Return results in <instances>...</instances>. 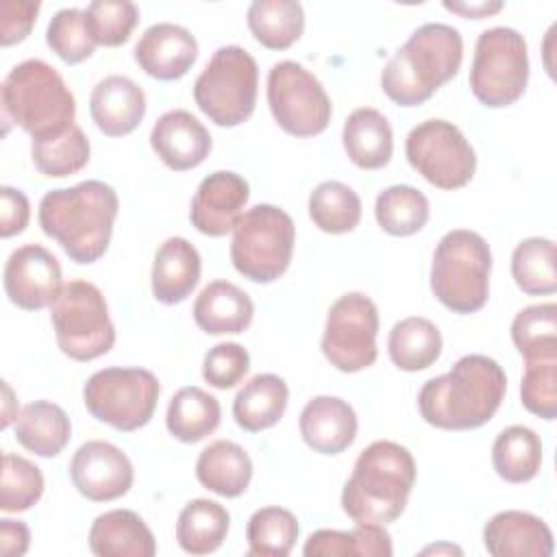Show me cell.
Listing matches in <instances>:
<instances>
[{
    "mask_svg": "<svg viewBox=\"0 0 557 557\" xmlns=\"http://www.w3.org/2000/svg\"><path fill=\"white\" fill-rule=\"evenodd\" d=\"M507 392L505 370L487 355H463L446 374L429 379L418 392L426 424L444 431L479 429L494 418Z\"/></svg>",
    "mask_w": 557,
    "mask_h": 557,
    "instance_id": "6da1fadb",
    "label": "cell"
},
{
    "mask_svg": "<svg viewBox=\"0 0 557 557\" xmlns=\"http://www.w3.org/2000/svg\"><path fill=\"white\" fill-rule=\"evenodd\" d=\"M120 200L104 181H83L74 187H59L39 200V226L63 252L81 263L98 261L111 242Z\"/></svg>",
    "mask_w": 557,
    "mask_h": 557,
    "instance_id": "7a4b0ae2",
    "label": "cell"
},
{
    "mask_svg": "<svg viewBox=\"0 0 557 557\" xmlns=\"http://www.w3.org/2000/svg\"><path fill=\"white\" fill-rule=\"evenodd\" d=\"M461 61V33L450 24L426 22L387 59L381 72V87L392 102L418 107L457 76Z\"/></svg>",
    "mask_w": 557,
    "mask_h": 557,
    "instance_id": "3957f363",
    "label": "cell"
},
{
    "mask_svg": "<svg viewBox=\"0 0 557 557\" xmlns=\"http://www.w3.org/2000/svg\"><path fill=\"white\" fill-rule=\"evenodd\" d=\"M416 461L407 446L376 440L366 446L342 490V509L357 524H389L407 507Z\"/></svg>",
    "mask_w": 557,
    "mask_h": 557,
    "instance_id": "277c9868",
    "label": "cell"
},
{
    "mask_svg": "<svg viewBox=\"0 0 557 557\" xmlns=\"http://www.w3.org/2000/svg\"><path fill=\"white\" fill-rule=\"evenodd\" d=\"M2 117L22 126L30 139L67 133L76 117V98L63 76L44 59H26L2 81Z\"/></svg>",
    "mask_w": 557,
    "mask_h": 557,
    "instance_id": "5b68a950",
    "label": "cell"
},
{
    "mask_svg": "<svg viewBox=\"0 0 557 557\" xmlns=\"http://www.w3.org/2000/svg\"><path fill=\"white\" fill-rule=\"evenodd\" d=\"M492 250L470 228L448 231L433 250L431 292L453 313H474L490 296Z\"/></svg>",
    "mask_w": 557,
    "mask_h": 557,
    "instance_id": "8992f818",
    "label": "cell"
},
{
    "mask_svg": "<svg viewBox=\"0 0 557 557\" xmlns=\"http://www.w3.org/2000/svg\"><path fill=\"white\" fill-rule=\"evenodd\" d=\"M257 89L259 67L255 57L231 44L218 48L194 81V100L213 124L233 128L252 115Z\"/></svg>",
    "mask_w": 557,
    "mask_h": 557,
    "instance_id": "52a82bcc",
    "label": "cell"
},
{
    "mask_svg": "<svg viewBox=\"0 0 557 557\" xmlns=\"http://www.w3.org/2000/svg\"><path fill=\"white\" fill-rule=\"evenodd\" d=\"M296 226L287 211L255 205L233 226V268L252 283H272L285 274L294 255Z\"/></svg>",
    "mask_w": 557,
    "mask_h": 557,
    "instance_id": "ba28073f",
    "label": "cell"
},
{
    "mask_svg": "<svg viewBox=\"0 0 557 557\" xmlns=\"http://www.w3.org/2000/svg\"><path fill=\"white\" fill-rule=\"evenodd\" d=\"M50 322L63 355L74 361H94L115 344V326L102 292L83 278L63 283L50 305Z\"/></svg>",
    "mask_w": 557,
    "mask_h": 557,
    "instance_id": "9c48e42d",
    "label": "cell"
},
{
    "mask_svg": "<svg viewBox=\"0 0 557 557\" xmlns=\"http://www.w3.org/2000/svg\"><path fill=\"white\" fill-rule=\"evenodd\" d=\"M468 83L474 98L490 109L509 107L520 100L529 83L524 37L511 26L485 28L474 44Z\"/></svg>",
    "mask_w": 557,
    "mask_h": 557,
    "instance_id": "30bf717a",
    "label": "cell"
},
{
    "mask_svg": "<svg viewBox=\"0 0 557 557\" xmlns=\"http://www.w3.org/2000/svg\"><path fill=\"white\" fill-rule=\"evenodd\" d=\"M161 394L159 379L146 368H102L83 385L87 411L115 431H137L146 426Z\"/></svg>",
    "mask_w": 557,
    "mask_h": 557,
    "instance_id": "8fae6325",
    "label": "cell"
},
{
    "mask_svg": "<svg viewBox=\"0 0 557 557\" xmlns=\"http://www.w3.org/2000/svg\"><path fill=\"white\" fill-rule=\"evenodd\" d=\"M409 165L437 189L468 185L476 170V154L461 128L448 120L431 117L416 124L405 139Z\"/></svg>",
    "mask_w": 557,
    "mask_h": 557,
    "instance_id": "7c38bea8",
    "label": "cell"
},
{
    "mask_svg": "<svg viewBox=\"0 0 557 557\" xmlns=\"http://www.w3.org/2000/svg\"><path fill=\"white\" fill-rule=\"evenodd\" d=\"M268 104L276 124L294 137L326 131L333 104L324 85L298 61L285 59L268 72Z\"/></svg>",
    "mask_w": 557,
    "mask_h": 557,
    "instance_id": "4fadbf2b",
    "label": "cell"
},
{
    "mask_svg": "<svg viewBox=\"0 0 557 557\" xmlns=\"http://www.w3.org/2000/svg\"><path fill=\"white\" fill-rule=\"evenodd\" d=\"M379 309L361 292L339 296L329 313L322 333V352L339 372H359L376 361Z\"/></svg>",
    "mask_w": 557,
    "mask_h": 557,
    "instance_id": "5bb4252c",
    "label": "cell"
},
{
    "mask_svg": "<svg viewBox=\"0 0 557 557\" xmlns=\"http://www.w3.org/2000/svg\"><path fill=\"white\" fill-rule=\"evenodd\" d=\"M70 479L87 500L109 503L133 487L135 470L122 448L104 440H89L76 448L70 461Z\"/></svg>",
    "mask_w": 557,
    "mask_h": 557,
    "instance_id": "9a60e30c",
    "label": "cell"
},
{
    "mask_svg": "<svg viewBox=\"0 0 557 557\" xmlns=\"http://www.w3.org/2000/svg\"><path fill=\"white\" fill-rule=\"evenodd\" d=\"M2 283L15 307L39 311L52 305L63 287L59 259L41 244H24L9 255Z\"/></svg>",
    "mask_w": 557,
    "mask_h": 557,
    "instance_id": "2e32d148",
    "label": "cell"
},
{
    "mask_svg": "<svg viewBox=\"0 0 557 557\" xmlns=\"http://www.w3.org/2000/svg\"><path fill=\"white\" fill-rule=\"evenodd\" d=\"M250 198L248 181L231 170H218L205 176L191 198L189 222L209 237H222L233 231Z\"/></svg>",
    "mask_w": 557,
    "mask_h": 557,
    "instance_id": "e0dca14e",
    "label": "cell"
},
{
    "mask_svg": "<svg viewBox=\"0 0 557 557\" xmlns=\"http://www.w3.org/2000/svg\"><path fill=\"white\" fill-rule=\"evenodd\" d=\"M137 65L157 81L183 78L198 59V41L181 24L157 22L148 26L135 44Z\"/></svg>",
    "mask_w": 557,
    "mask_h": 557,
    "instance_id": "ac0fdd59",
    "label": "cell"
},
{
    "mask_svg": "<svg viewBox=\"0 0 557 557\" xmlns=\"http://www.w3.org/2000/svg\"><path fill=\"white\" fill-rule=\"evenodd\" d=\"M150 146L170 170L185 172L198 168L209 157L213 141L196 115L185 109H172L154 122Z\"/></svg>",
    "mask_w": 557,
    "mask_h": 557,
    "instance_id": "d6986e66",
    "label": "cell"
},
{
    "mask_svg": "<svg viewBox=\"0 0 557 557\" xmlns=\"http://www.w3.org/2000/svg\"><path fill=\"white\" fill-rule=\"evenodd\" d=\"M483 544L492 557H550L555 550L550 527L520 509L494 513L483 527Z\"/></svg>",
    "mask_w": 557,
    "mask_h": 557,
    "instance_id": "ffe728a7",
    "label": "cell"
},
{
    "mask_svg": "<svg viewBox=\"0 0 557 557\" xmlns=\"http://www.w3.org/2000/svg\"><path fill=\"white\" fill-rule=\"evenodd\" d=\"M298 429L309 448L320 455H339L357 437V413L339 396H313L300 411Z\"/></svg>",
    "mask_w": 557,
    "mask_h": 557,
    "instance_id": "44dd1931",
    "label": "cell"
},
{
    "mask_svg": "<svg viewBox=\"0 0 557 557\" xmlns=\"http://www.w3.org/2000/svg\"><path fill=\"white\" fill-rule=\"evenodd\" d=\"M89 113L100 133L109 137L128 135L146 115V94L128 76H104L91 89Z\"/></svg>",
    "mask_w": 557,
    "mask_h": 557,
    "instance_id": "7402d4cb",
    "label": "cell"
},
{
    "mask_svg": "<svg viewBox=\"0 0 557 557\" xmlns=\"http://www.w3.org/2000/svg\"><path fill=\"white\" fill-rule=\"evenodd\" d=\"M200 252L185 237H168L154 255L150 289L161 305L183 302L200 281Z\"/></svg>",
    "mask_w": 557,
    "mask_h": 557,
    "instance_id": "603a6c76",
    "label": "cell"
},
{
    "mask_svg": "<svg viewBox=\"0 0 557 557\" xmlns=\"http://www.w3.org/2000/svg\"><path fill=\"white\" fill-rule=\"evenodd\" d=\"M191 313L207 335H237L250 326L255 302L235 283L218 278L200 289Z\"/></svg>",
    "mask_w": 557,
    "mask_h": 557,
    "instance_id": "cb8c5ba5",
    "label": "cell"
},
{
    "mask_svg": "<svg viewBox=\"0 0 557 557\" xmlns=\"http://www.w3.org/2000/svg\"><path fill=\"white\" fill-rule=\"evenodd\" d=\"M89 548L98 557H152L157 542L144 518L131 509L100 513L89 529Z\"/></svg>",
    "mask_w": 557,
    "mask_h": 557,
    "instance_id": "d4e9b609",
    "label": "cell"
},
{
    "mask_svg": "<svg viewBox=\"0 0 557 557\" xmlns=\"http://www.w3.org/2000/svg\"><path fill=\"white\" fill-rule=\"evenodd\" d=\"M342 144L357 168L379 170L392 159L394 133L379 109L359 107L344 122Z\"/></svg>",
    "mask_w": 557,
    "mask_h": 557,
    "instance_id": "484cf974",
    "label": "cell"
},
{
    "mask_svg": "<svg viewBox=\"0 0 557 557\" xmlns=\"http://www.w3.org/2000/svg\"><path fill=\"white\" fill-rule=\"evenodd\" d=\"M196 479L218 496L237 498L250 485L252 459L239 444L215 440L200 450L196 459Z\"/></svg>",
    "mask_w": 557,
    "mask_h": 557,
    "instance_id": "4316f807",
    "label": "cell"
},
{
    "mask_svg": "<svg viewBox=\"0 0 557 557\" xmlns=\"http://www.w3.org/2000/svg\"><path fill=\"white\" fill-rule=\"evenodd\" d=\"M287 400H289V387L285 379L272 372L255 374L235 394L233 418L237 426H242L244 431L259 433L274 426L283 418L287 409Z\"/></svg>",
    "mask_w": 557,
    "mask_h": 557,
    "instance_id": "83f0119b",
    "label": "cell"
},
{
    "mask_svg": "<svg viewBox=\"0 0 557 557\" xmlns=\"http://www.w3.org/2000/svg\"><path fill=\"white\" fill-rule=\"evenodd\" d=\"M72 422L63 407L50 400H35L22 407L15 418V440L39 457H57L70 442Z\"/></svg>",
    "mask_w": 557,
    "mask_h": 557,
    "instance_id": "f1b7e54d",
    "label": "cell"
},
{
    "mask_svg": "<svg viewBox=\"0 0 557 557\" xmlns=\"http://www.w3.org/2000/svg\"><path fill=\"white\" fill-rule=\"evenodd\" d=\"M222 407L215 396L202 387H181L168 405L165 426L172 437L183 444H196L220 426Z\"/></svg>",
    "mask_w": 557,
    "mask_h": 557,
    "instance_id": "f546056e",
    "label": "cell"
},
{
    "mask_svg": "<svg viewBox=\"0 0 557 557\" xmlns=\"http://www.w3.org/2000/svg\"><path fill=\"white\" fill-rule=\"evenodd\" d=\"M394 553L385 524H357L350 531L318 529L305 546V557H389Z\"/></svg>",
    "mask_w": 557,
    "mask_h": 557,
    "instance_id": "4dcf8cb0",
    "label": "cell"
},
{
    "mask_svg": "<svg viewBox=\"0 0 557 557\" xmlns=\"http://www.w3.org/2000/svg\"><path fill=\"white\" fill-rule=\"evenodd\" d=\"M387 352L392 363L405 372H420L431 368L442 355L440 329L422 315L398 320L387 337Z\"/></svg>",
    "mask_w": 557,
    "mask_h": 557,
    "instance_id": "1f68e13d",
    "label": "cell"
},
{
    "mask_svg": "<svg viewBox=\"0 0 557 557\" xmlns=\"http://www.w3.org/2000/svg\"><path fill=\"white\" fill-rule=\"evenodd\" d=\"M228 511L209 498L189 500L176 520V542L189 555L215 553L228 533Z\"/></svg>",
    "mask_w": 557,
    "mask_h": 557,
    "instance_id": "d6a6232c",
    "label": "cell"
},
{
    "mask_svg": "<svg viewBox=\"0 0 557 557\" xmlns=\"http://www.w3.org/2000/svg\"><path fill=\"white\" fill-rule=\"evenodd\" d=\"M492 466L507 483H527L535 479L542 468L540 435L524 424L503 429L492 444Z\"/></svg>",
    "mask_w": 557,
    "mask_h": 557,
    "instance_id": "836d02e7",
    "label": "cell"
},
{
    "mask_svg": "<svg viewBox=\"0 0 557 557\" xmlns=\"http://www.w3.org/2000/svg\"><path fill=\"white\" fill-rule=\"evenodd\" d=\"M246 20L252 37L270 50L289 48L305 30V11L298 0H255Z\"/></svg>",
    "mask_w": 557,
    "mask_h": 557,
    "instance_id": "e575fe53",
    "label": "cell"
},
{
    "mask_svg": "<svg viewBox=\"0 0 557 557\" xmlns=\"http://www.w3.org/2000/svg\"><path fill=\"white\" fill-rule=\"evenodd\" d=\"M431 215L429 198L411 185H389L374 202L379 226L394 237H409L424 228Z\"/></svg>",
    "mask_w": 557,
    "mask_h": 557,
    "instance_id": "d590c367",
    "label": "cell"
},
{
    "mask_svg": "<svg viewBox=\"0 0 557 557\" xmlns=\"http://www.w3.org/2000/svg\"><path fill=\"white\" fill-rule=\"evenodd\" d=\"M511 276L518 289L529 296L555 294V242L548 237L522 239L511 252Z\"/></svg>",
    "mask_w": 557,
    "mask_h": 557,
    "instance_id": "8d00e7d4",
    "label": "cell"
},
{
    "mask_svg": "<svg viewBox=\"0 0 557 557\" xmlns=\"http://www.w3.org/2000/svg\"><path fill=\"white\" fill-rule=\"evenodd\" d=\"M309 218L324 233H350L361 220V198L342 181H322L309 194Z\"/></svg>",
    "mask_w": 557,
    "mask_h": 557,
    "instance_id": "74e56055",
    "label": "cell"
},
{
    "mask_svg": "<svg viewBox=\"0 0 557 557\" xmlns=\"http://www.w3.org/2000/svg\"><path fill=\"white\" fill-rule=\"evenodd\" d=\"M511 342L529 359H557V305L540 302L520 309L511 322Z\"/></svg>",
    "mask_w": 557,
    "mask_h": 557,
    "instance_id": "f35d334b",
    "label": "cell"
},
{
    "mask_svg": "<svg viewBox=\"0 0 557 557\" xmlns=\"http://www.w3.org/2000/svg\"><path fill=\"white\" fill-rule=\"evenodd\" d=\"M250 557H287L298 540V520L285 507H261L246 527Z\"/></svg>",
    "mask_w": 557,
    "mask_h": 557,
    "instance_id": "ab89813d",
    "label": "cell"
},
{
    "mask_svg": "<svg viewBox=\"0 0 557 557\" xmlns=\"http://www.w3.org/2000/svg\"><path fill=\"white\" fill-rule=\"evenodd\" d=\"M89 139L78 124L59 137L30 141V157L35 168L50 178H63L81 172L89 161Z\"/></svg>",
    "mask_w": 557,
    "mask_h": 557,
    "instance_id": "60d3db41",
    "label": "cell"
},
{
    "mask_svg": "<svg viewBox=\"0 0 557 557\" xmlns=\"http://www.w3.org/2000/svg\"><path fill=\"white\" fill-rule=\"evenodd\" d=\"M44 494L41 470L22 455L4 450L0 479V509L7 513L28 511Z\"/></svg>",
    "mask_w": 557,
    "mask_h": 557,
    "instance_id": "b9f144b4",
    "label": "cell"
},
{
    "mask_svg": "<svg viewBox=\"0 0 557 557\" xmlns=\"http://www.w3.org/2000/svg\"><path fill=\"white\" fill-rule=\"evenodd\" d=\"M85 24L96 46L115 48L128 41L139 22V9L131 0H94L85 9Z\"/></svg>",
    "mask_w": 557,
    "mask_h": 557,
    "instance_id": "7bdbcfd3",
    "label": "cell"
},
{
    "mask_svg": "<svg viewBox=\"0 0 557 557\" xmlns=\"http://www.w3.org/2000/svg\"><path fill=\"white\" fill-rule=\"evenodd\" d=\"M46 44L52 48V52L61 61L70 65L89 59L96 50V41L87 30L83 9H76V7L59 9L48 22Z\"/></svg>",
    "mask_w": 557,
    "mask_h": 557,
    "instance_id": "ee69618b",
    "label": "cell"
},
{
    "mask_svg": "<svg viewBox=\"0 0 557 557\" xmlns=\"http://www.w3.org/2000/svg\"><path fill=\"white\" fill-rule=\"evenodd\" d=\"M524 409L542 420L557 416V359H529L520 381Z\"/></svg>",
    "mask_w": 557,
    "mask_h": 557,
    "instance_id": "f6af8a7d",
    "label": "cell"
},
{
    "mask_svg": "<svg viewBox=\"0 0 557 557\" xmlns=\"http://www.w3.org/2000/svg\"><path fill=\"white\" fill-rule=\"evenodd\" d=\"M250 370V355L237 342H220L202 359V379L215 389L235 387Z\"/></svg>",
    "mask_w": 557,
    "mask_h": 557,
    "instance_id": "bcb514c9",
    "label": "cell"
},
{
    "mask_svg": "<svg viewBox=\"0 0 557 557\" xmlns=\"http://www.w3.org/2000/svg\"><path fill=\"white\" fill-rule=\"evenodd\" d=\"M41 2L2 0L0 2V46H13L28 37L35 26Z\"/></svg>",
    "mask_w": 557,
    "mask_h": 557,
    "instance_id": "7dc6e473",
    "label": "cell"
},
{
    "mask_svg": "<svg viewBox=\"0 0 557 557\" xmlns=\"http://www.w3.org/2000/svg\"><path fill=\"white\" fill-rule=\"evenodd\" d=\"M30 202L22 189L0 187V235L13 237L28 226Z\"/></svg>",
    "mask_w": 557,
    "mask_h": 557,
    "instance_id": "c3c4849f",
    "label": "cell"
},
{
    "mask_svg": "<svg viewBox=\"0 0 557 557\" xmlns=\"http://www.w3.org/2000/svg\"><path fill=\"white\" fill-rule=\"evenodd\" d=\"M30 546V529L22 520H0V553L4 557H22Z\"/></svg>",
    "mask_w": 557,
    "mask_h": 557,
    "instance_id": "681fc988",
    "label": "cell"
},
{
    "mask_svg": "<svg viewBox=\"0 0 557 557\" xmlns=\"http://www.w3.org/2000/svg\"><path fill=\"white\" fill-rule=\"evenodd\" d=\"M444 9L459 13L463 17L481 20V17L498 13L503 9V2H448V0H444Z\"/></svg>",
    "mask_w": 557,
    "mask_h": 557,
    "instance_id": "f907efd6",
    "label": "cell"
},
{
    "mask_svg": "<svg viewBox=\"0 0 557 557\" xmlns=\"http://www.w3.org/2000/svg\"><path fill=\"white\" fill-rule=\"evenodd\" d=\"M440 550H448V553H461L459 548H455V546H429V548H424L422 553H440Z\"/></svg>",
    "mask_w": 557,
    "mask_h": 557,
    "instance_id": "816d5d0a",
    "label": "cell"
}]
</instances>
